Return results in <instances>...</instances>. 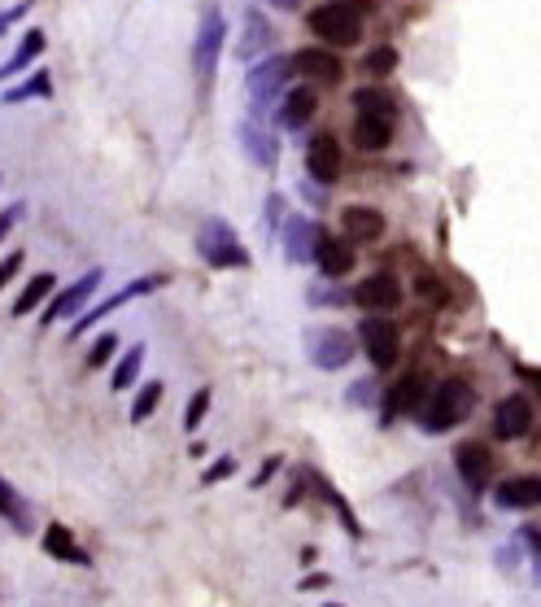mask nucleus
<instances>
[{"mask_svg":"<svg viewBox=\"0 0 541 607\" xmlns=\"http://www.w3.org/2000/svg\"><path fill=\"white\" fill-rule=\"evenodd\" d=\"M471 406H476V394H471L463 380H441L428 398H423V406H419V429L423 432H450L459 420H468Z\"/></svg>","mask_w":541,"mask_h":607,"instance_id":"obj_1","label":"nucleus"},{"mask_svg":"<svg viewBox=\"0 0 541 607\" xmlns=\"http://www.w3.org/2000/svg\"><path fill=\"white\" fill-rule=\"evenodd\" d=\"M293 75V57H267L258 66H249L245 75V97H249V114L253 119H267L275 101H284V83Z\"/></svg>","mask_w":541,"mask_h":607,"instance_id":"obj_2","label":"nucleus"},{"mask_svg":"<svg viewBox=\"0 0 541 607\" xmlns=\"http://www.w3.org/2000/svg\"><path fill=\"white\" fill-rule=\"evenodd\" d=\"M197 253L210 262V267H249V253L241 245V236L236 228L227 223V219H205L197 232Z\"/></svg>","mask_w":541,"mask_h":607,"instance_id":"obj_3","label":"nucleus"},{"mask_svg":"<svg viewBox=\"0 0 541 607\" xmlns=\"http://www.w3.org/2000/svg\"><path fill=\"white\" fill-rule=\"evenodd\" d=\"M310 31L327 40V44H358L363 40V18H358V9L354 5H345V0H332V5H319L315 14H310Z\"/></svg>","mask_w":541,"mask_h":607,"instance_id":"obj_4","label":"nucleus"},{"mask_svg":"<svg viewBox=\"0 0 541 607\" xmlns=\"http://www.w3.org/2000/svg\"><path fill=\"white\" fill-rule=\"evenodd\" d=\"M306 355L319 372H337L354 358V337L341 328H310L306 332Z\"/></svg>","mask_w":541,"mask_h":607,"instance_id":"obj_5","label":"nucleus"},{"mask_svg":"<svg viewBox=\"0 0 541 607\" xmlns=\"http://www.w3.org/2000/svg\"><path fill=\"white\" fill-rule=\"evenodd\" d=\"M223 35H227V23H223L219 5L201 14V26H197V44H193V71L197 79H210L214 66H219V52H223Z\"/></svg>","mask_w":541,"mask_h":607,"instance_id":"obj_6","label":"nucleus"},{"mask_svg":"<svg viewBox=\"0 0 541 607\" xmlns=\"http://www.w3.org/2000/svg\"><path fill=\"white\" fill-rule=\"evenodd\" d=\"M358 337H363V350H367V358L380 367V372H384V367H394L397 355H402V337H397V328L384 319V315H371V319H363Z\"/></svg>","mask_w":541,"mask_h":607,"instance_id":"obj_7","label":"nucleus"},{"mask_svg":"<svg viewBox=\"0 0 541 607\" xmlns=\"http://www.w3.org/2000/svg\"><path fill=\"white\" fill-rule=\"evenodd\" d=\"M100 280H105V271H100V267H92L83 280H74L66 293H57V298L49 302V310L40 315V324H57V319H66V315H74V310H83V306H88V298L97 293Z\"/></svg>","mask_w":541,"mask_h":607,"instance_id":"obj_8","label":"nucleus"},{"mask_svg":"<svg viewBox=\"0 0 541 607\" xmlns=\"http://www.w3.org/2000/svg\"><path fill=\"white\" fill-rule=\"evenodd\" d=\"M319 241H323V232L306 214H289V223H284V258L289 262H315Z\"/></svg>","mask_w":541,"mask_h":607,"instance_id":"obj_9","label":"nucleus"},{"mask_svg":"<svg viewBox=\"0 0 541 607\" xmlns=\"http://www.w3.org/2000/svg\"><path fill=\"white\" fill-rule=\"evenodd\" d=\"M354 302L363 306V310H397V302H402V284H397L389 271H375V276H367L358 289H354Z\"/></svg>","mask_w":541,"mask_h":607,"instance_id":"obj_10","label":"nucleus"},{"mask_svg":"<svg viewBox=\"0 0 541 607\" xmlns=\"http://www.w3.org/2000/svg\"><path fill=\"white\" fill-rule=\"evenodd\" d=\"M306 171L319 184H337V175H341V145H337V136L323 131V136H315L306 145Z\"/></svg>","mask_w":541,"mask_h":607,"instance_id":"obj_11","label":"nucleus"},{"mask_svg":"<svg viewBox=\"0 0 541 607\" xmlns=\"http://www.w3.org/2000/svg\"><path fill=\"white\" fill-rule=\"evenodd\" d=\"M528 429H533V403L519 398V394L502 398L498 411H493V432H498L502 441H516V437H524Z\"/></svg>","mask_w":541,"mask_h":607,"instance_id":"obj_12","label":"nucleus"},{"mask_svg":"<svg viewBox=\"0 0 541 607\" xmlns=\"http://www.w3.org/2000/svg\"><path fill=\"white\" fill-rule=\"evenodd\" d=\"M454 468H459V477H463L471 489H485V485L493 481V455L480 446V441L459 446V451H454Z\"/></svg>","mask_w":541,"mask_h":607,"instance_id":"obj_13","label":"nucleus"},{"mask_svg":"<svg viewBox=\"0 0 541 607\" xmlns=\"http://www.w3.org/2000/svg\"><path fill=\"white\" fill-rule=\"evenodd\" d=\"M157 284H162V280H136V284H127L123 293H114V298H109V302L92 306V310H88V315H79V319H74V324H71V341H74V337H79V332H88V328H92V324H100V319H105V315H114V310H119V306L136 302V298H140V293H153V289H157Z\"/></svg>","mask_w":541,"mask_h":607,"instance_id":"obj_14","label":"nucleus"},{"mask_svg":"<svg viewBox=\"0 0 541 607\" xmlns=\"http://www.w3.org/2000/svg\"><path fill=\"white\" fill-rule=\"evenodd\" d=\"M493 503L502 511H528L541 503V477H511L493 489Z\"/></svg>","mask_w":541,"mask_h":607,"instance_id":"obj_15","label":"nucleus"},{"mask_svg":"<svg viewBox=\"0 0 541 607\" xmlns=\"http://www.w3.org/2000/svg\"><path fill=\"white\" fill-rule=\"evenodd\" d=\"M315 262H319V271L327 280L349 276V271H354V241H349V236H323Z\"/></svg>","mask_w":541,"mask_h":607,"instance_id":"obj_16","label":"nucleus"},{"mask_svg":"<svg viewBox=\"0 0 541 607\" xmlns=\"http://www.w3.org/2000/svg\"><path fill=\"white\" fill-rule=\"evenodd\" d=\"M315 109H319V97H315V88H293V92H284V101L275 109V119L284 131H297V127H306L315 119Z\"/></svg>","mask_w":541,"mask_h":607,"instance_id":"obj_17","label":"nucleus"},{"mask_svg":"<svg viewBox=\"0 0 541 607\" xmlns=\"http://www.w3.org/2000/svg\"><path fill=\"white\" fill-rule=\"evenodd\" d=\"M293 71L297 75L323 79V83H337L341 79V57L327 49H297L293 52Z\"/></svg>","mask_w":541,"mask_h":607,"instance_id":"obj_18","label":"nucleus"},{"mask_svg":"<svg viewBox=\"0 0 541 607\" xmlns=\"http://www.w3.org/2000/svg\"><path fill=\"white\" fill-rule=\"evenodd\" d=\"M241 145H245V153L258 162V166H275V157H280V145H275V136H270L267 127L258 123V119H245L241 123Z\"/></svg>","mask_w":541,"mask_h":607,"instance_id":"obj_19","label":"nucleus"},{"mask_svg":"<svg viewBox=\"0 0 541 607\" xmlns=\"http://www.w3.org/2000/svg\"><path fill=\"white\" fill-rule=\"evenodd\" d=\"M389 140H394V119L389 114H358L354 119V145L358 149L375 153V149H384Z\"/></svg>","mask_w":541,"mask_h":607,"instance_id":"obj_20","label":"nucleus"},{"mask_svg":"<svg viewBox=\"0 0 541 607\" xmlns=\"http://www.w3.org/2000/svg\"><path fill=\"white\" fill-rule=\"evenodd\" d=\"M341 228L349 241H380L384 236V214L371 205H349L341 214Z\"/></svg>","mask_w":541,"mask_h":607,"instance_id":"obj_21","label":"nucleus"},{"mask_svg":"<svg viewBox=\"0 0 541 607\" xmlns=\"http://www.w3.org/2000/svg\"><path fill=\"white\" fill-rule=\"evenodd\" d=\"M423 376H402L389 389V398H384V420H394V415H406V411H419L423 406Z\"/></svg>","mask_w":541,"mask_h":607,"instance_id":"obj_22","label":"nucleus"},{"mask_svg":"<svg viewBox=\"0 0 541 607\" xmlns=\"http://www.w3.org/2000/svg\"><path fill=\"white\" fill-rule=\"evenodd\" d=\"M270 40H275V31H270L267 14H258V9H245V35H241V57L253 62L258 52L270 49Z\"/></svg>","mask_w":541,"mask_h":607,"instance_id":"obj_23","label":"nucleus"},{"mask_svg":"<svg viewBox=\"0 0 541 607\" xmlns=\"http://www.w3.org/2000/svg\"><path fill=\"white\" fill-rule=\"evenodd\" d=\"M44 551H49L52 559H62V564H92L83 546H74V537L66 525H49V529H44Z\"/></svg>","mask_w":541,"mask_h":607,"instance_id":"obj_24","label":"nucleus"},{"mask_svg":"<svg viewBox=\"0 0 541 607\" xmlns=\"http://www.w3.org/2000/svg\"><path fill=\"white\" fill-rule=\"evenodd\" d=\"M44 44H49V40H44V31H26V35H23V44L14 49V57H9V62L0 66V79L23 75L26 66H31V62H35V57L44 52Z\"/></svg>","mask_w":541,"mask_h":607,"instance_id":"obj_25","label":"nucleus"},{"mask_svg":"<svg viewBox=\"0 0 541 607\" xmlns=\"http://www.w3.org/2000/svg\"><path fill=\"white\" fill-rule=\"evenodd\" d=\"M0 516H5V525H14L18 533H31V507L14 494V485L0 477Z\"/></svg>","mask_w":541,"mask_h":607,"instance_id":"obj_26","label":"nucleus"},{"mask_svg":"<svg viewBox=\"0 0 541 607\" xmlns=\"http://www.w3.org/2000/svg\"><path fill=\"white\" fill-rule=\"evenodd\" d=\"M52 284H57V276H49V271L31 276V280H26V289L18 293V302H14V315H31V310H35V306H40L52 293Z\"/></svg>","mask_w":541,"mask_h":607,"instance_id":"obj_27","label":"nucleus"},{"mask_svg":"<svg viewBox=\"0 0 541 607\" xmlns=\"http://www.w3.org/2000/svg\"><path fill=\"white\" fill-rule=\"evenodd\" d=\"M31 97H52V83H49V71H35V75L18 83V88H9L5 92V105H18V101H31Z\"/></svg>","mask_w":541,"mask_h":607,"instance_id":"obj_28","label":"nucleus"},{"mask_svg":"<svg viewBox=\"0 0 541 607\" xmlns=\"http://www.w3.org/2000/svg\"><path fill=\"white\" fill-rule=\"evenodd\" d=\"M354 105H358V114H389V119H394V101H389L384 92H375V88H358V92H354Z\"/></svg>","mask_w":541,"mask_h":607,"instance_id":"obj_29","label":"nucleus"},{"mask_svg":"<svg viewBox=\"0 0 541 607\" xmlns=\"http://www.w3.org/2000/svg\"><path fill=\"white\" fill-rule=\"evenodd\" d=\"M140 363H145V346L127 350L123 363L114 367V389H127V384H136V372H140Z\"/></svg>","mask_w":541,"mask_h":607,"instance_id":"obj_30","label":"nucleus"},{"mask_svg":"<svg viewBox=\"0 0 541 607\" xmlns=\"http://www.w3.org/2000/svg\"><path fill=\"white\" fill-rule=\"evenodd\" d=\"M157 403H162V384H157V380H148L145 389H140V398L131 403V420H136V424H140V420H148V415L157 411Z\"/></svg>","mask_w":541,"mask_h":607,"instance_id":"obj_31","label":"nucleus"},{"mask_svg":"<svg viewBox=\"0 0 541 607\" xmlns=\"http://www.w3.org/2000/svg\"><path fill=\"white\" fill-rule=\"evenodd\" d=\"M205 411H210V389H197V394H193V403H188V411H184V429L197 432L201 420H205Z\"/></svg>","mask_w":541,"mask_h":607,"instance_id":"obj_32","label":"nucleus"},{"mask_svg":"<svg viewBox=\"0 0 541 607\" xmlns=\"http://www.w3.org/2000/svg\"><path fill=\"white\" fill-rule=\"evenodd\" d=\"M363 66H367L371 75H389V71L397 66V49H371Z\"/></svg>","mask_w":541,"mask_h":607,"instance_id":"obj_33","label":"nucleus"},{"mask_svg":"<svg viewBox=\"0 0 541 607\" xmlns=\"http://www.w3.org/2000/svg\"><path fill=\"white\" fill-rule=\"evenodd\" d=\"M114 350H119V337H114V332H105V337H97V346H92V355H88V367H105Z\"/></svg>","mask_w":541,"mask_h":607,"instance_id":"obj_34","label":"nucleus"},{"mask_svg":"<svg viewBox=\"0 0 541 607\" xmlns=\"http://www.w3.org/2000/svg\"><path fill=\"white\" fill-rule=\"evenodd\" d=\"M371 398H375V380H358V384L349 389V403L354 406H367Z\"/></svg>","mask_w":541,"mask_h":607,"instance_id":"obj_35","label":"nucleus"},{"mask_svg":"<svg viewBox=\"0 0 541 607\" xmlns=\"http://www.w3.org/2000/svg\"><path fill=\"white\" fill-rule=\"evenodd\" d=\"M26 9H31V0H18V5H14V9H5V14H0V35H5V31H9V26L18 23V18H23Z\"/></svg>","mask_w":541,"mask_h":607,"instance_id":"obj_36","label":"nucleus"},{"mask_svg":"<svg viewBox=\"0 0 541 607\" xmlns=\"http://www.w3.org/2000/svg\"><path fill=\"white\" fill-rule=\"evenodd\" d=\"M18 267H23V253H9V258H5V262H0V289H5V284H9V280L18 276Z\"/></svg>","mask_w":541,"mask_h":607,"instance_id":"obj_37","label":"nucleus"},{"mask_svg":"<svg viewBox=\"0 0 541 607\" xmlns=\"http://www.w3.org/2000/svg\"><path fill=\"white\" fill-rule=\"evenodd\" d=\"M232 468H236L232 459H219V463H214V468H210V472L201 477V481H205V485H214V481H223V477H232Z\"/></svg>","mask_w":541,"mask_h":607,"instance_id":"obj_38","label":"nucleus"},{"mask_svg":"<svg viewBox=\"0 0 541 607\" xmlns=\"http://www.w3.org/2000/svg\"><path fill=\"white\" fill-rule=\"evenodd\" d=\"M18 214H23V205H9V210L0 214V241H5V236H9V228L18 223Z\"/></svg>","mask_w":541,"mask_h":607,"instance_id":"obj_39","label":"nucleus"},{"mask_svg":"<svg viewBox=\"0 0 541 607\" xmlns=\"http://www.w3.org/2000/svg\"><path fill=\"white\" fill-rule=\"evenodd\" d=\"M419 293H423V298H441V284H437V276H419Z\"/></svg>","mask_w":541,"mask_h":607,"instance_id":"obj_40","label":"nucleus"},{"mask_svg":"<svg viewBox=\"0 0 541 607\" xmlns=\"http://www.w3.org/2000/svg\"><path fill=\"white\" fill-rule=\"evenodd\" d=\"M524 537H528V546L537 551V582H541V533H537V529H528Z\"/></svg>","mask_w":541,"mask_h":607,"instance_id":"obj_41","label":"nucleus"},{"mask_svg":"<svg viewBox=\"0 0 541 607\" xmlns=\"http://www.w3.org/2000/svg\"><path fill=\"white\" fill-rule=\"evenodd\" d=\"M310 302H341V293H332V289H327V293H323V289H310Z\"/></svg>","mask_w":541,"mask_h":607,"instance_id":"obj_42","label":"nucleus"},{"mask_svg":"<svg viewBox=\"0 0 541 607\" xmlns=\"http://www.w3.org/2000/svg\"><path fill=\"white\" fill-rule=\"evenodd\" d=\"M270 9H297V0H267Z\"/></svg>","mask_w":541,"mask_h":607,"instance_id":"obj_43","label":"nucleus"},{"mask_svg":"<svg viewBox=\"0 0 541 607\" xmlns=\"http://www.w3.org/2000/svg\"><path fill=\"white\" fill-rule=\"evenodd\" d=\"M533 384H537V394H541V372H533Z\"/></svg>","mask_w":541,"mask_h":607,"instance_id":"obj_44","label":"nucleus"}]
</instances>
